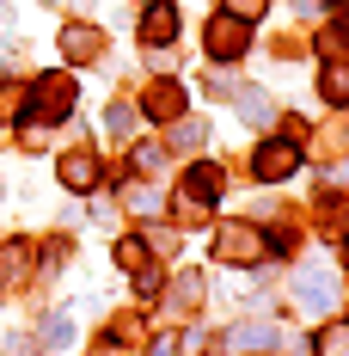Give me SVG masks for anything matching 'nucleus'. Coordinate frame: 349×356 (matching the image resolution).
<instances>
[{
  "label": "nucleus",
  "instance_id": "c85d7f7f",
  "mask_svg": "<svg viewBox=\"0 0 349 356\" xmlns=\"http://www.w3.org/2000/svg\"><path fill=\"white\" fill-rule=\"evenodd\" d=\"M99 344H105V350H92V356H123V350H110V338H99Z\"/></svg>",
  "mask_w": 349,
  "mask_h": 356
},
{
  "label": "nucleus",
  "instance_id": "bb28decb",
  "mask_svg": "<svg viewBox=\"0 0 349 356\" xmlns=\"http://www.w3.org/2000/svg\"><path fill=\"white\" fill-rule=\"evenodd\" d=\"M288 6H294V19H300V25H318V19H325L337 0H288Z\"/></svg>",
  "mask_w": 349,
  "mask_h": 356
},
{
  "label": "nucleus",
  "instance_id": "4468645a",
  "mask_svg": "<svg viewBox=\"0 0 349 356\" xmlns=\"http://www.w3.org/2000/svg\"><path fill=\"white\" fill-rule=\"evenodd\" d=\"M233 111H239L245 129H270V123H276V105H270V92H264V86H245V92H233Z\"/></svg>",
  "mask_w": 349,
  "mask_h": 356
},
{
  "label": "nucleus",
  "instance_id": "a211bd4d",
  "mask_svg": "<svg viewBox=\"0 0 349 356\" xmlns=\"http://www.w3.org/2000/svg\"><path fill=\"white\" fill-rule=\"evenodd\" d=\"M313 350L318 356H349V320H318Z\"/></svg>",
  "mask_w": 349,
  "mask_h": 356
},
{
  "label": "nucleus",
  "instance_id": "2eb2a0df",
  "mask_svg": "<svg viewBox=\"0 0 349 356\" xmlns=\"http://www.w3.org/2000/svg\"><path fill=\"white\" fill-rule=\"evenodd\" d=\"M318 99L337 105V111H349V62L343 56H331V62L318 68Z\"/></svg>",
  "mask_w": 349,
  "mask_h": 356
},
{
  "label": "nucleus",
  "instance_id": "412c9836",
  "mask_svg": "<svg viewBox=\"0 0 349 356\" xmlns=\"http://www.w3.org/2000/svg\"><path fill=\"white\" fill-rule=\"evenodd\" d=\"M25 99H31V92H25L19 80H0V123H25Z\"/></svg>",
  "mask_w": 349,
  "mask_h": 356
},
{
  "label": "nucleus",
  "instance_id": "0eeeda50",
  "mask_svg": "<svg viewBox=\"0 0 349 356\" xmlns=\"http://www.w3.org/2000/svg\"><path fill=\"white\" fill-rule=\"evenodd\" d=\"M56 184L74 191V197H92V191L105 184V160H99V147H68V154L56 160Z\"/></svg>",
  "mask_w": 349,
  "mask_h": 356
},
{
  "label": "nucleus",
  "instance_id": "9d476101",
  "mask_svg": "<svg viewBox=\"0 0 349 356\" xmlns=\"http://www.w3.org/2000/svg\"><path fill=\"white\" fill-rule=\"evenodd\" d=\"M135 37H141V49H166L178 37V0H147L135 13Z\"/></svg>",
  "mask_w": 349,
  "mask_h": 356
},
{
  "label": "nucleus",
  "instance_id": "5701e85b",
  "mask_svg": "<svg viewBox=\"0 0 349 356\" xmlns=\"http://www.w3.org/2000/svg\"><path fill=\"white\" fill-rule=\"evenodd\" d=\"M110 258H117V270H141V264H147V240H141V234H123Z\"/></svg>",
  "mask_w": 349,
  "mask_h": 356
},
{
  "label": "nucleus",
  "instance_id": "393cba45",
  "mask_svg": "<svg viewBox=\"0 0 349 356\" xmlns=\"http://www.w3.org/2000/svg\"><path fill=\"white\" fill-rule=\"evenodd\" d=\"M135 117H141L135 105H105V123H99V129H105V136H129V129H135Z\"/></svg>",
  "mask_w": 349,
  "mask_h": 356
},
{
  "label": "nucleus",
  "instance_id": "f03ea898",
  "mask_svg": "<svg viewBox=\"0 0 349 356\" xmlns=\"http://www.w3.org/2000/svg\"><path fill=\"white\" fill-rule=\"evenodd\" d=\"M31 99H25V117L31 123H68L74 111H80V86H74V74H37L31 86H25Z\"/></svg>",
  "mask_w": 349,
  "mask_h": 356
},
{
  "label": "nucleus",
  "instance_id": "b1692460",
  "mask_svg": "<svg viewBox=\"0 0 349 356\" xmlns=\"http://www.w3.org/2000/svg\"><path fill=\"white\" fill-rule=\"evenodd\" d=\"M129 283H135L141 301H153V295H166V270L160 264H141V270H129Z\"/></svg>",
  "mask_w": 349,
  "mask_h": 356
},
{
  "label": "nucleus",
  "instance_id": "39448f33",
  "mask_svg": "<svg viewBox=\"0 0 349 356\" xmlns=\"http://www.w3.org/2000/svg\"><path fill=\"white\" fill-rule=\"evenodd\" d=\"M203 49H209V62L233 68V62H245V49H251V25L233 19V13H214L209 31H203Z\"/></svg>",
  "mask_w": 349,
  "mask_h": 356
},
{
  "label": "nucleus",
  "instance_id": "f3484780",
  "mask_svg": "<svg viewBox=\"0 0 349 356\" xmlns=\"http://www.w3.org/2000/svg\"><path fill=\"white\" fill-rule=\"evenodd\" d=\"M166 301H172L178 314H184V307H196V301H209V277H203V270H184V277L172 283V295H166Z\"/></svg>",
  "mask_w": 349,
  "mask_h": 356
},
{
  "label": "nucleus",
  "instance_id": "1a4fd4ad",
  "mask_svg": "<svg viewBox=\"0 0 349 356\" xmlns=\"http://www.w3.org/2000/svg\"><path fill=\"white\" fill-rule=\"evenodd\" d=\"M141 117H147V123H178V117H184V111H190V92H184V86H178V80H147V86H141Z\"/></svg>",
  "mask_w": 349,
  "mask_h": 356
},
{
  "label": "nucleus",
  "instance_id": "ddd939ff",
  "mask_svg": "<svg viewBox=\"0 0 349 356\" xmlns=\"http://www.w3.org/2000/svg\"><path fill=\"white\" fill-rule=\"evenodd\" d=\"M43 356H68L74 350V314H43V325H37V338H31Z\"/></svg>",
  "mask_w": 349,
  "mask_h": 356
},
{
  "label": "nucleus",
  "instance_id": "a878e982",
  "mask_svg": "<svg viewBox=\"0 0 349 356\" xmlns=\"http://www.w3.org/2000/svg\"><path fill=\"white\" fill-rule=\"evenodd\" d=\"M221 13H233V19H245V25H257V19L270 13V0H221Z\"/></svg>",
  "mask_w": 349,
  "mask_h": 356
},
{
  "label": "nucleus",
  "instance_id": "9b49d317",
  "mask_svg": "<svg viewBox=\"0 0 349 356\" xmlns=\"http://www.w3.org/2000/svg\"><path fill=\"white\" fill-rule=\"evenodd\" d=\"M105 25H92V19H74V25H62V56H68L74 68H92L99 56H105Z\"/></svg>",
  "mask_w": 349,
  "mask_h": 356
},
{
  "label": "nucleus",
  "instance_id": "7ed1b4c3",
  "mask_svg": "<svg viewBox=\"0 0 349 356\" xmlns=\"http://www.w3.org/2000/svg\"><path fill=\"white\" fill-rule=\"evenodd\" d=\"M221 166L214 160H196V166H184V184H178V221H203V215H214V203H221Z\"/></svg>",
  "mask_w": 349,
  "mask_h": 356
},
{
  "label": "nucleus",
  "instance_id": "f257e3e1",
  "mask_svg": "<svg viewBox=\"0 0 349 356\" xmlns=\"http://www.w3.org/2000/svg\"><path fill=\"white\" fill-rule=\"evenodd\" d=\"M288 307L300 314V320H337V307H343V277H337V264H325V258H300L294 264V277H288Z\"/></svg>",
  "mask_w": 349,
  "mask_h": 356
},
{
  "label": "nucleus",
  "instance_id": "c756f323",
  "mask_svg": "<svg viewBox=\"0 0 349 356\" xmlns=\"http://www.w3.org/2000/svg\"><path fill=\"white\" fill-rule=\"evenodd\" d=\"M343 264H349V246H343Z\"/></svg>",
  "mask_w": 349,
  "mask_h": 356
},
{
  "label": "nucleus",
  "instance_id": "f8f14e48",
  "mask_svg": "<svg viewBox=\"0 0 349 356\" xmlns=\"http://www.w3.org/2000/svg\"><path fill=\"white\" fill-rule=\"evenodd\" d=\"M37 277V246L31 240H0V295L25 289Z\"/></svg>",
  "mask_w": 349,
  "mask_h": 356
},
{
  "label": "nucleus",
  "instance_id": "7c9ffc66",
  "mask_svg": "<svg viewBox=\"0 0 349 356\" xmlns=\"http://www.w3.org/2000/svg\"><path fill=\"white\" fill-rule=\"evenodd\" d=\"M43 6H56V0H43Z\"/></svg>",
  "mask_w": 349,
  "mask_h": 356
},
{
  "label": "nucleus",
  "instance_id": "cd10ccee",
  "mask_svg": "<svg viewBox=\"0 0 349 356\" xmlns=\"http://www.w3.org/2000/svg\"><path fill=\"white\" fill-rule=\"evenodd\" d=\"M141 356H184V344H178L172 332H153V338H147V350Z\"/></svg>",
  "mask_w": 349,
  "mask_h": 356
},
{
  "label": "nucleus",
  "instance_id": "4be33fe9",
  "mask_svg": "<svg viewBox=\"0 0 349 356\" xmlns=\"http://www.w3.org/2000/svg\"><path fill=\"white\" fill-rule=\"evenodd\" d=\"M68 258H74V240H68V234H49V240L37 246V264H43V270H62Z\"/></svg>",
  "mask_w": 349,
  "mask_h": 356
},
{
  "label": "nucleus",
  "instance_id": "6e6552de",
  "mask_svg": "<svg viewBox=\"0 0 349 356\" xmlns=\"http://www.w3.org/2000/svg\"><path fill=\"white\" fill-rule=\"evenodd\" d=\"M227 350L233 356H282L288 350V332L276 320H239L227 332Z\"/></svg>",
  "mask_w": 349,
  "mask_h": 356
},
{
  "label": "nucleus",
  "instance_id": "aec40b11",
  "mask_svg": "<svg viewBox=\"0 0 349 356\" xmlns=\"http://www.w3.org/2000/svg\"><path fill=\"white\" fill-rule=\"evenodd\" d=\"M129 215H166V197H160V184H129Z\"/></svg>",
  "mask_w": 349,
  "mask_h": 356
},
{
  "label": "nucleus",
  "instance_id": "20e7f679",
  "mask_svg": "<svg viewBox=\"0 0 349 356\" xmlns=\"http://www.w3.org/2000/svg\"><path fill=\"white\" fill-rule=\"evenodd\" d=\"M300 160H307V147L294 142V136H270V142L251 147V178L257 184H288V178L300 172Z\"/></svg>",
  "mask_w": 349,
  "mask_h": 356
},
{
  "label": "nucleus",
  "instance_id": "6ab92c4d",
  "mask_svg": "<svg viewBox=\"0 0 349 356\" xmlns=\"http://www.w3.org/2000/svg\"><path fill=\"white\" fill-rule=\"evenodd\" d=\"M166 160H172V147H160V142H135V154H129V166H135L141 178H147V172H166Z\"/></svg>",
  "mask_w": 349,
  "mask_h": 356
},
{
  "label": "nucleus",
  "instance_id": "423d86ee",
  "mask_svg": "<svg viewBox=\"0 0 349 356\" xmlns=\"http://www.w3.org/2000/svg\"><path fill=\"white\" fill-rule=\"evenodd\" d=\"M214 258L233 264V270L257 264V258H264V227H251V221H221V227H214Z\"/></svg>",
  "mask_w": 349,
  "mask_h": 356
},
{
  "label": "nucleus",
  "instance_id": "dca6fc26",
  "mask_svg": "<svg viewBox=\"0 0 349 356\" xmlns=\"http://www.w3.org/2000/svg\"><path fill=\"white\" fill-rule=\"evenodd\" d=\"M203 142H209V117H190V111H184L172 123V154H196Z\"/></svg>",
  "mask_w": 349,
  "mask_h": 356
}]
</instances>
